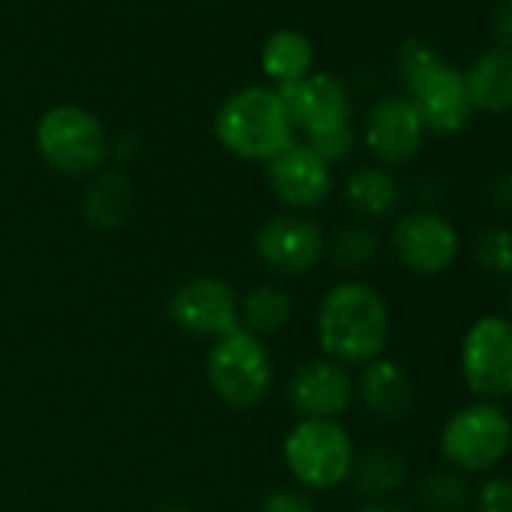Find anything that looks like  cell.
Returning a JSON list of instances; mask_svg holds the SVG:
<instances>
[{"instance_id":"obj_1","label":"cell","mask_w":512,"mask_h":512,"mask_svg":"<svg viewBox=\"0 0 512 512\" xmlns=\"http://www.w3.org/2000/svg\"><path fill=\"white\" fill-rule=\"evenodd\" d=\"M314 335L326 359L344 368H362L386 356L392 314L383 293L359 278L332 284L314 314Z\"/></svg>"},{"instance_id":"obj_2","label":"cell","mask_w":512,"mask_h":512,"mask_svg":"<svg viewBox=\"0 0 512 512\" xmlns=\"http://www.w3.org/2000/svg\"><path fill=\"white\" fill-rule=\"evenodd\" d=\"M214 139L238 160L269 163L296 142V127L278 88L247 85L217 106Z\"/></svg>"},{"instance_id":"obj_3","label":"cell","mask_w":512,"mask_h":512,"mask_svg":"<svg viewBox=\"0 0 512 512\" xmlns=\"http://www.w3.org/2000/svg\"><path fill=\"white\" fill-rule=\"evenodd\" d=\"M395 70L425 130L437 136H458L470 124L473 106L464 88V73L455 70L428 40H404L395 55Z\"/></svg>"},{"instance_id":"obj_4","label":"cell","mask_w":512,"mask_h":512,"mask_svg":"<svg viewBox=\"0 0 512 512\" xmlns=\"http://www.w3.org/2000/svg\"><path fill=\"white\" fill-rule=\"evenodd\" d=\"M205 380L211 395L232 407H260L275 386V359L263 338L244 332L241 326L211 341L205 353Z\"/></svg>"},{"instance_id":"obj_5","label":"cell","mask_w":512,"mask_h":512,"mask_svg":"<svg viewBox=\"0 0 512 512\" xmlns=\"http://www.w3.org/2000/svg\"><path fill=\"white\" fill-rule=\"evenodd\" d=\"M40 160L64 178H91L106 169L112 154L103 121L76 103H61L43 112L34 130Z\"/></svg>"},{"instance_id":"obj_6","label":"cell","mask_w":512,"mask_h":512,"mask_svg":"<svg viewBox=\"0 0 512 512\" xmlns=\"http://www.w3.org/2000/svg\"><path fill=\"white\" fill-rule=\"evenodd\" d=\"M281 452L302 491H335L350 479L359 455L341 419H296Z\"/></svg>"},{"instance_id":"obj_7","label":"cell","mask_w":512,"mask_h":512,"mask_svg":"<svg viewBox=\"0 0 512 512\" xmlns=\"http://www.w3.org/2000/svg\"><path fill=\"white\" fill-rule=\"evenodd\" d=\"M512 449V419L500 404L473 401L458 407L440 431V455L461 476L491 473Z\"/></svg>"},{"instance_id":"obj_8","label":"cell","mask_w":512,"mask_h":512,"mask_svg":"<svg viewBox=\"0 0 512 512\" xmlns=\"http://www.w3.org/2000/svg\"><path fill=\"white\" fill-rule=\"evenodd\" d=\"M326 241V229L311 214L281 211L260 223L253 235V253L272 278L296 281L326 260Z\"/></svg>"},{"instance_id":"obj_9","label":"cell","mask_w":512,"mask_h":512,"mask_svg":"<svg viewBox=\"0 0 512 512\" xmlns=\"http://www.w3.org/2000/svg\"><path fill=\"white\" fill-rule=\"evenodd\" d=\"M458 368L473 398L491 404L512 398V320L500 314L473 320L461 338Z\"/></svg>"},{"instance_id":"obj_10","label":"cell","mask_w":512,"mask_h":512,"mask_svg":"<svg viewBox=\"0 0 512 512\" xmlns=\"http://www.w3.org/2000/svg\"><path fill=\"white\" fill-rule=\"evenodd\" d=\"M389 247L410 275L440 278L458 260L461 235L446 214L434 208H413L395 217Z\"/></svg>"},{"instance_id":"obj_11","label":"cell","mask_w":512,"mask_h":512,"mask_svg":"<svg viewBox=\"0 0 512 512\" xmlns=\"http://www.w3.org/2000/svg\"><path fill=\"white\" fill-rule=\"evenodd\" d=\"M241 293L217 275H193L181 281L166 305L175 329L199 341H217L238 329Z\"/></svg>"},{"instance_id":"obj_12","label":"cell","mask_w":512,"mask_h":512,"mask_svg":"<svg viewBox=\"0 0 512 512\" xmlns=\"http://www.w3.org/2000/svg\"><path fill=\"white\" fill-rule=\"evenodd\" d=\"M296 133L308 142L344 133L353 127V103L347 85L332 73H311L308 79L278 88Z\"/></svg>"},{"instance_id":"obj_13","label":"cell","mask_w":512,"mask_h":512,"mask_svg":"<svg viewBox=\"0 0 512 512\" xmlns=\"http://www.w3.org/2000/svg\"><path fill=\"white\" fill-rule=\"evenodd\" d=\"M284 398L296 419H341L356 401V380L341 362L317 356L287 377Z\"/></svg>"},{"instance_id":"obj_14","label":"cell","mask_w":512,"mask_h":512,"mask_svg":"<svg viewBox=\"0 0 512 512\" xmlns=\"http://www.w3.org/2000/svg\"><path fill=\"white\" fill-rule=\"evenodd\" d=\"M266 181L284 211L296 214L320 208L335 190L332 166L308 142H293L278 157H272L266 163Z\"/></svg>"},{"instance_id":"obj_15","label":"cell","mask_w":512,"mask_h":512,"mask_svg":"<svg viewBox=\"0 0 512 512\" xmlns=\"http://www.w3.org/2000/svg\"><path fill=\"white\" fill-rule=\"evenodd\" d=\"M362 139L380 166H407L422 151L425 124L407 94H386L371 103Z\"/></svg>"},{"instance_id":"obj_16","label":"cell","mask_w":512,"mask_h":512,"mask_svg":"<svg viewBox=\"0 0 512 512\" xmlns=\"http://www.w3.org/2000/svg\"><path fill=\"white\" fill-rule=\"evenodd\" d=\"M353 380H356V401L377 422H398L410 413L416 389H413L410 371L401 362L380 356L362 365L359 377Z\"/></svg>"},{"instance_id":"obj_17","label":"cell","mask_w":512,"mask_h":512,"mask_svg":"<svg viewBox=\"0 0 512 512\" xmlns=\"http://www.w3.org/2000/svg\"><path fill=\"white\" fill-rule=\"evenodd\" d=\"M470 106L482 115L512 112V49L491 46L473 58L464 73Z\"/></svg>"},{"instance_id":"obj_18","label":"cell","mask_w":512,"mask_h":512,"mask_svg":"<svg viewBox=\"0 0 512 512\" xmlns=\"http://www.w3.org/2000/svg\"><path fill=\"white\" fill-rule=\"evenodd\" d=\"M341 196L347 211L359 223H377L395 217L404 199L398 178L386 166H359L356 172L347 175Z\"/></svg>"},{"instance_id":"obj_19","label":"cell","mask_w":512,"mask_h":512,"mask_svg":"<svg viewBox=\"0 0 512 512\" xmlns=\"http://www.w3.org/2000/svg\"><path fill=\"white\" fill-rule=\"evenodd\" d=\"M296 320V299L278 281H263L238 299V326L256 338H275Z\"/></svg>"},{"instance_id":"obj_20","label":"cell","mask_w":512,"mask_h":512,"mask_svg":"<svg viewBox=\"0 0 512 512\" xmlns=\"http://www.w3.org/2000/svg\"><path fill=\"white\" fill-rule=\"evenodd\" d=\"M133 205H136V193L127 175L115 169H100L97 175L88 178V187L82 193V214L94 229L112 232L127 226Z\"/></svg>"},{"instance_id":"obj_21","label":"cell","mask_w":512,"mask_h":512,"mask_svg":"<svg viewBox=\"0 0 512 512\" xmlns=\"http://www.w3.org/2000/svg\"><path fill=\"white\" fill-rule=\"evenodd\" d=\"M260 64L272 88H290L314 73V46L302 31L281 28L266 40Z\"/></svg>"},{"instance_id":"obj_22","label":"cell","mask_w":512,"mask_h":512,"mask_svg":"<svg viewBox=\"0 0 512 512\" xmlns=\"http://www.w3.org/2000/svg\"><path fill=\"white\" fill-rule=\"evenodd\" d=\"M383 253V238L371 223H347L326 241V260L344 272L359 275L371 269Z\"/></svg>"},{"instance_id":"obj_23","label":"cell","mask_w":512,"mask_h":512,"mask_svg":"<svg viewBox=\"0 0 512 512\" xmlns=\"http://www.w3.org/2000/svg\"><path fill=\"white\" fill-rule=\"evenodd\" d=\"M350 479L356 482V491L371 497V500H383L392 491H398L407 479V458L398 449L389 446H377L368 449L365 455H356L353 473Z\"/></svg>"},{"instance_id":"obj_24","label":"cell","mask_w":512,"mask_h":512,"mask_svg":"<svg viewBox=\"0 0 512 512\" xmlns=\"http://www.w3.org/2000/svg\"><path fill=\"white\" fill-rule=\"evenodd\" d=\"M473 260L488 278L512 281V229L488 226L473 241Z\"/></svg>"},{"instance_id":"obj_25","label":"cell","mask_w":512,"mask_h":512,"mask_svg":"<svg viewBox=\"0 0 512 512\" xmlns=\"http://www.w3.org/2000/svg\"><path fill=\"white\" fill-rule=\"evenodd\" d=\"M419 497L431 506V512H455L473 500V491L467 485V476L455 470H434L422 479Z\"/></svg>"},{"instance_id":"obj_26","label":"cell","mask_w":512,"mask_h":512,"mask_svg":"<svg viewBox=\"0 0 512 512\" xmlns=\"http://www.w3.org/2000/svg\"><path fill=\"white\" fill-rule=\"evenodd\" d=\"M260 512H320V509L308 491L293 488V485H281V488H272L260 500Z\"/></svg>"},{"instance_id":"obj_27","label":"cell","mask_w":512,"mask_h":512,"mask_svg":"<svg viewBox=\"0 0 512 512\" xmlns=\"http://www.w3.org/2000/svg\"><path fill=\"white\" fill-rule=\"evenodd\" d=\"M476 512H512V476H491L476 491Z\"/></svg>"},{"instance_id":"obj_28","label":"cell","mask_w":512,"mask_h":512,"mask_svg":"<svg viewBox=\"0 0 512 512\" xmlns=\"http://www.w3.org/2000/svg\"><path fill=\"white\" fill-rule=\"evenodd\" d=\"M308 145L335 169L338 163L353 157V151H356V130L350 127L344 133H335V136H326V139H317V142H308Z\"/></svg>"},{"instance_id":"obj_29","label":"cell","mask_w":512,"mask_h":512,"mask_svg":"<svg viewBox=\"0 0 512 512\" xmlns=\"http://www.w3.org/2000/svg\"><path fill=\"white\" fill-rule=\"evenodd\" d=\"M488 34L497 46L512 49V0H497L488 13Z\"/></svg>"},{"instance_id":"obj_30","label":"cell","mask_w":512,"mask_h":512,"mask_svg":"<svg viewBox=\"0 0 512 512\" xmlns=\"http://www.w3.org/2000/svg\"><path fill=\"white\" fill-rule=\"evenodd\" d=\"M488 199L497 211L503 214H512V169L503 172L500 178H494L491 190H488Z\"/></svg>"},{"instance_id":"obj_31","label":"cell","mask_w":512,"mask_h":512,"mask_svg":"<svg viewBox=\"0 0 512 512\" xmlns=\"http://www.w3.org/2000/svg\"><path fill=\"white\" fill-rule=\"evenodd\" d=\"M359 512H401V506L386 503V500H371V503H368V506H362Z\"/></svg>"},{"instance_id":"obj_32","label":"cell","mask_w":512,"mask_h":512,"mask_svg":"<svg viewBox=\"0 0 512 512\" xmlns=\"http://www.w3.org/2000/svg\"><path fill=\"white\" fill-rule=\"evenodd\" d=\"M160 512H193L190 506H184V503H166Z\"/></svg>"},{"instance_id":"obj_33","label":"cell","mask_w":512,"mask_h":512,"mask_svg":"<svg viewBox=\"0 0 512 512\" xmlns=\"http://www.w3.org/2000/svg\"><path fill=\"white\" fill-rule=\"evenodd\" d=\"M509 311H512V284H509ZM512 320V317H509Z\"/></svg>"}]
</instances>
